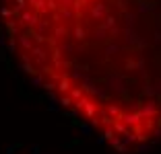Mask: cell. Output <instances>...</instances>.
<instances>
[{"label": "cell", "instance_id": "cell-1", "mask_svg": "<svg viewBox=\"0 0 161 154\" xmlns=\"http://www.w3.org/2000/svg\"><path fill=\"white\" fill-rule=\"evenodd\" d=\"M23 72L120 152L161 138V0H2Z\"/></svg>", "mask_w": 161, "mask_h": 154}]
</instances>
